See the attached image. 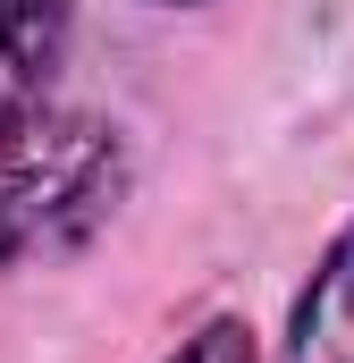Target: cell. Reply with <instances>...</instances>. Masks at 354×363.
Here are the masks:
<instances>
[{"mask_svg":"<svg viewBox=\"0 0 354 363\" xmlns=\"http://www.w3.org/2000/svg\"><path fill=\"white\" fill-rule=\"evenodd\" d=\"M118 135L59 101H0V262L85 237L118 203Z\"/></svg>","mask_w":354,"mask_h":363,"instance_id":"6da1fadb","label":"cell"},{"mask_svg":"<svg viewBox=\"0 0 354 363\" xmlns=\"http://www.w3.org/2000/svg\"><path fill=\"white\" fill-rule=\"evenodd\" d=\"M76 0H0V101H42L68 60Z\"/></svg>","mask_w":354,"mask_h":363,"instance_id":"7a4b0ae2","label":"cell"},{"mask_svg":"<svg viewBox=\"0 0 354 363\" xmlns=\"http://www.w3.org/2000/svg\"><path fill=\"white\" fill-rule=\"evenodd\" d=\"M287 363H354V228L321 254V271L295 304L287 330Z\"/></svg>","mask_w":354,"mask_h":363,"instance_id":"3957f363","label":"cell"},{"mask_svg":"<svg viewBox=\"0 0 354 363\" xmlns=\"http://www.w3.org/2000/svg\"><path fill=\"white\" fill-rule=\"evenodd\" d=\"M177 363H262V355H253V330H245V321H211V330L185 338Z\"/></svg>","mask_w":354,"mask_h":363,"instance_id":"277c9868","label":"cell"}]
</instances>
